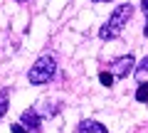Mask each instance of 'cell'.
Instances as JSON below:
<instances>
[{
    "label": "cell",
    "instance_id": "30bf717a",
    "mask_svg": "<svg viewBox=\"0 0 148 133\" xmlns=\"http://www.w3.org/2000/svg\"><path fill=\"white\" fill-rule=\"evenodd\" d=\"M10 131H12V133H30L25 126H22V123H12V126H10Z\"/></svg>",
    "mask_w": 148,
    "mask_h": 133
},
{
    "label": "cell",
    "instance_id": "4fadbf2b",
    "mask_svg": "<svg viewBox=\"0 0 148 133\" xmlns=\"http://www.w3.org/2000/svg\"><path fill=\"white\" fill-rule=\"evenodd\" d=\"M91 3H101V0H91Z\"/></svg>",
    "mask_w": 148,
    "mask_h": 133
},
{
    "label": "cell",
    "instance_id": "8992f818",
    "mask_svg": "<svg viewBox=\"0 0 148 133\" xmlns=\"http://www.w3.org/2000/svg\"><path fill=\"white\" fill-rule=\"evenodd\" d=\"M133 74H136L138 84H143V81H148V57H143V62L138 64L136 69H133Z\"/></svg>",
    "mask_w": 148,
    "mask_h": 133
},
{
    "label": "cell",
    "instance_id": "7c38bea8",
    "mask_svg": "<svg viewBox=\"0 0 148 133\" xmlns=\"http://www.w3.org/2000/svg\"><path fill=\"white\" fill-rule=\"evenodd\" d=\"M143 35L148 37V12H146V27H143Z\"/></svg>",
    "mask_w": 148,
    "mask_h": 133
},
{
    "label": "cell",
    "instance_id": "7a4b0ae2",
    "mask_svg": "<svg viewBox=\"0 0 148 133\" xmlns=\"http://www.w3.org/2000/svg\"><path fill=\"white\" fill-rule=\"evenodd\" d=\"M54 72H57V62H54V57L42 54V57H40V59H37V62L30 67L27 79H30V84L42 86V84H49V79L54 76Z\"/></svg>",
    "mask_w": 148,
    "mask_h": 133
},
{
    "label": "cell",
    "instance_id": "52a82bcc",
    "mask_svg": "<svg viewBox=\"0 0 148 133\" xmlns=\"http://www.w3.org/2000/svg\"><path fill=\"white\" fill-rule=\"evenodd\" d=\"M8 106H10V89H0V118L8 113Z\"/></svg>",
    "mask_w": 148,
    "mask_h": 133
},
{
    "label": "cell",
    "instance_id": "277c9868",
    "mask_svg": "<svg viewBox=\"0 0 148 133\" xmlns=\"http://www.w3.org/2000/svg\"><path fill=\"white\" fill-rule=\"evenodd\" d=\"M20 123L30 133H40V128H42V116L37 113V108H25L22 116H20Z\"/></svg>",
    "mask_w": 148,
    "mask_h": 133
},
{
    "label": "cell",
    "instance_id": "ba28073f",
    "mask_svg": "<svg viewBox=\"0 0 148 133\" xmlns=\"http://www.w3.org/2000/svg\"><path fill=\"white\" fill-rule=\"evenodd\" d=\"M136 101H138V104H148V81L138 84V89H136Z\"/></svg>",
    "mask_w": 148,
    "mask_h": 133
},
{
    "label": "cell",
    "instance_id": "3957f363",
    "mask_svg": "<svg viewBox=\"0 0 148 133\" xmlns=\"http://www.w3.org/2000/svg\"><path fill=\"white\" fill-rule=\"evenodd\" d=\"M133 67H136L133 54H123V57H116L114 62H111V74L116 76V79H126V76L133 72Z\"/></svg>",
    "mask_w": 148,
    "mask_h": 133
},
{
    "label": "cell",
    "instance_id": "8fae6325",
    "mask_svg": "<svg viewBox=\"0 0 148 133\" xmlns=\"http://www.w3.org/2000/svg\"><path fill=\"white\" fill-rule=\"evenodd\" d=\"M141 8H143V12H148V0H141Z\"/></svg>",
    "mask_w": 148,
    "mask_h": 133
},
{
    "label": "cell",
    "instance_id": "6da1fadb",
    "mask_svg": "<svg viewBox=\"0 0 148 133\" xmlns=\"http://www.w3.org/2000/svg\"><path fill=\"white\" fill-rule=\"evenodd\" d=\"M131 15H133V5H131V3H121L119 8H114L111 17L104 22V27L99 30V37L104 40V42H106V40H114V37H119V35H121V30L128 25Z\"/></svg>",
    "mask_w": 148,
    "mask_h": 133
},
{
    "label": "cell",
    "instance_id": "9c48e42d",
    "mask_svg": "<svg viewBox=\"0 0 148 133\" xmlns=\"http://www.w3.org/2000/svg\"><path fill=\"white\" fill-rule=\"evenodd\" d=\"M114 79H116V76L111 74V72H101V74H99V81L104 86H114Z\"/></svg>",
    "mask_w": 148,
    "mask_h": 133
},
{
    "label": "cell",
    "instance_id": "5bb4252c",
    "mask_svg": "<svg viewBox=\"0 0 148 133\" xmlns=\"http://www.w3.org/2000/svg\"><path fill=\"white\" fill-rule=\"evenodd\" d=\"M106 3H109V0H106Z\"/></svg>",
    "mask_w": 148,
    "mask_h": 133
},
{
    "label": "cell",
    "instance_id": "5b68a950",
    "mask_svg": "<svg viewBox=\"0 0 148 133\" xmlns=\"http://www.w3.org/2000/svg\"><path fill=\"white\" fill-rule=\"evenodd\" d=\"M79 133H109V128L104 123H99V121H82Z\"/></svg>",
    "mask_w": 148,
    "mask_h": 133
}]
</instances>
